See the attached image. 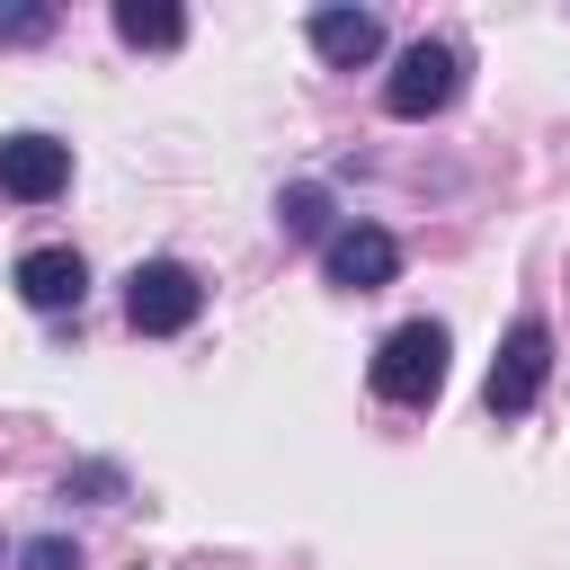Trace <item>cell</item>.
Wrapping results in <instances>:
<instances>
[{
	"instance_id": "1",
	"label": "cell",
	"mask_w": 570,
	"mask_h": 570,
	"mask_svg": "<svg viewBox=\"0 0 570 570\" xmlns=\"http://www.w3.org/2000/svg\"><path fill=\"white\" fill-rule=\"evenodd\" d=\"M445 356H454L445 321H401V330L374 347V392H383V401H401V410H419V401H436V392H445Z\"/></svg>"
},
{
	"instance_id": "2",
	"label": "cell",
	"mask_w": 570,
	"mask_h": 570,
	"mask_svg": "<svg viewBox=\"0 0 570 570\" xmlns=\"http://www.w3.org/2000/svg\"><path fill=\"white\" fill-rule=\"evenodd\" d=\"M196 312H205L196 267H178V258H142V267L125 276V321H134L142 338H178Z\"/></svg>"
},
{
	"instance_id": "3",
	"label": "cell",
	"mask_w": 570,
	"mask_h": 570,
	"mask_svg": "<svg viewBox=\"0 0 570 570\" xmlns=\"http://www.w3.org/2000/svg\"><path fill=\"white\" fill-rule=\"evenodd\" d=\"M552 383V330L525 312L508 338H499V356H490V383H481V401H490V419H525L534 410V392Z\"/></svg>"
},
{
	"instance_id": "4",
	"label": "cell",
	"mask_w": 570,
	"mask_h": 570,
	"mask_svg": "<svg viewBox=\"0 0 570 570\" xmlns=\"http://www.w3.org/2000/svg\"><path fill=\"white\" fill-rule=\"evenodd\" d=\"M454 89H463V53H454L445 36H419V45L401 53V71L383 80V107H392L401 125H419V116H445Z\"/></svg>"
},
{
	"instance_id": "5",
	"label": "cell",
	"mask_w": 570,
	"mask_h": 570,
	"mask_svg": "<svg viewBox=\"0 0 570 570\" xmlns=\"http://www.w3.org/2000/svg\"><path fill=\"white\" fill-rule=\"evenodd\" d=\"M321 276H330V285H347V294H374V285H392V276H401V240H392V232H374V223H338V232L321 240Z\"/></svg>"
},
{
	"instance_id": "6",
	"label": "cell",
	"mask_w": 570,
	"mask_h": 570,
	"mask_svg": "<svg viewBox=\"0 0 570 570\" xmlns=\"http://www.w3.org/2000/svg\"><path fill=\"white\" fill-rule=\"evenodd\" d=\"M62 187H71V142H53V134H9L0 142V196L53 205Z\"/></svg>"
},
{
	"instance_id": "7",
	"label": "cell",
	"mask_w": 570,
	"mask_h": 570,
	"mask_svg": "<svg viewBox=\"0 0 570 570\" xmlns=\"http://www.w3.org/2000/svg\"><path fill=\"white\" fill-rule=\"evenodd\" d=\"M312 53L338 62V71H356V62L383 53V18L374 9H312Z\"/></svg>"
},
{
	"instance_id": "8",
	"label": "cell",
	"mask_w": 570,
	"mask_h": 570,
	"mask_svg": "<svg viewBox=\"0 0 570 570\" xmlns=\"http://www.w3.org/2000/svg\"><path fill=\"white\" fill-rule=\"evenodd\" d=\"M18 294H27L36 312H71V303L89 294L80 249H27V258H18Z\"/></svg>"
},
{
	"instance_id": "9",
	"label": "cell",
	"mask_w": 570,
	"mask_h": 570,
	"mask_svg": "<svg viewBox=\"0 0 570 570\" xmlns=\"http://www.w3.org/2000/svg\"><path fill=\"white\" fill-rule=\"evenodd\" d=\"M116 36H125V45H178L187 18H178L169 0H116Z\"/></svg>"
},
{
	"instance_id": "10",
	"label": "cell",
	"mask_w": 570,
	"mask_h": 570,
	"mask_svg": "<svg viewBox=\"0 0 570 570\" xmlns=\"http://www.w3.org/2000/svg\"><path fill=\"white\" fill-rule=\"evenodd\" d=\"M36 36H53V9L45 0H0V45H36Z\"/></svg>"
},
{
	"instance_id": "11",
	"label": "cell",
	"mask_w": 570,
	"mask_h": 570,
	"mask_svg": "<svg viewBox=\"0 0 570 570\" xmlns=\"http://www.w3.org/2000/svg\"><path fill=\"white\" fill-rule=\"evenodd\" d=\"M276 223H285V232H303V240H312V232H321V223H330V196H321V187H285V205H276Z\"/></svg>"
},
{
	"instance_id": "12",
	"label": "cell",
	"mask_w": 570,
	"mask_h": 570,
	"mask_svg": "<svg viewBox=\"0 0 570 570\" xmlns=\"http://www.w3.org/2000/svg\"><path fill=\"white\" fill-rule=\"evenodd\" d=\"M18 570H80V543H62V534H36V543L18 552Z\"/></svg>"
}]
</instances>
